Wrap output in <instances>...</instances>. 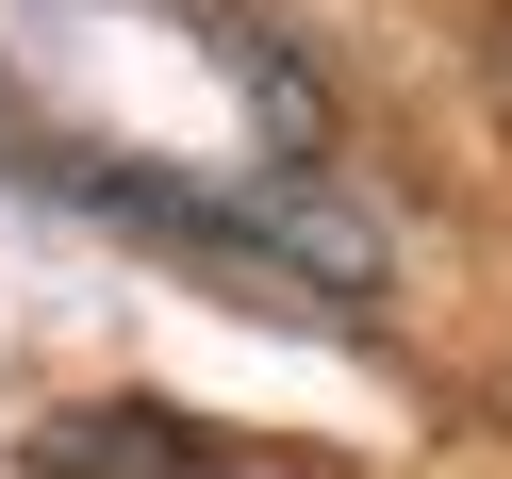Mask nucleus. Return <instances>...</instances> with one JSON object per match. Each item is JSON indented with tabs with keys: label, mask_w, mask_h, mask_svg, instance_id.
<instances>
[{
	"label": "nucleus",
	"mask_w": 512,
	"mask_h": 479,
	"mask_svg": "<svg viewBox=\"0 0 512 479\" xmlns=\"http://www.w3.org/2000/svg\"><path fill=\"white\" fill-rule=\"evenodd\" d=\"M34 479H232V463L182 413H149V397H83V413L34 430Z\"/></svg>",
	"instance_id": "obj_1"
}]
</instances>
